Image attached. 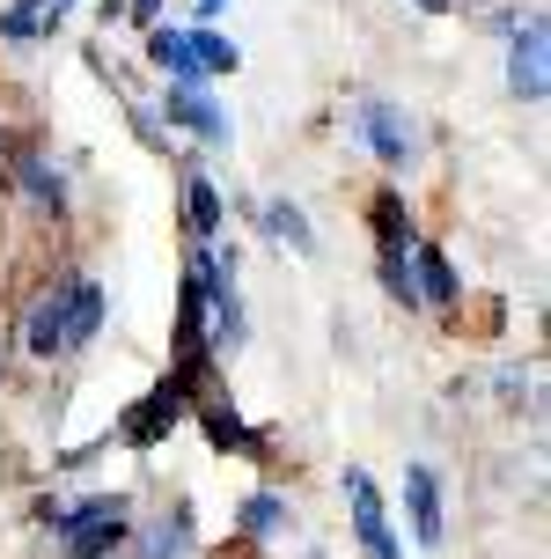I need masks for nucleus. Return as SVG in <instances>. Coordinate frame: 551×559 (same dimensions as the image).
<instances>
[{
    "mask_svg": "<svg viewBox=\"0 0 551 559\" xmlns=\"http://www.w3.org/2000/svg\"><path fill=\"white\" fill-rule=\"evenodd\" d=\"M405 265H412V287H419V302H456L464 295V280H456V265L434 251V243H412L405 251Z\"/></svg>",
    "mask_w": 551,
    "mask_h": 559,
    "instance_id": "9",
    "label": "nucleus"
},
{
    "mask_svg": "<svg viewBox=\"0 0 551 559\" xmlns=\"http://www.w3.org/2000/svg\"><path fill=\"white\" fill-rule=\"evenodd\" d=\"M163 118H169V126H192V133L206 140V147H228V140H236L228 111H220L206 88H169V96H163Z\"/></svg>",
    "mask_w": 551,
    "mask_h": 559,
    "instance_id": "6",
    "label": "nucleus"
},
{
    "mask_svg": "<svg viewBox=\"0 0 551 559\" xmlns=\"http://www.w3.org/2000/svg\"><path fill=\"white\" fill-rule=\"evenodd\" d=\"M360 133H368V147H375V163H390V169H405L419 155L412 118L397 111L390 96H368V104H360Z\"/></svg>",
    "mask_w": 551,
    "mask_h": 559,
    "instance_id": "4",
    "label": "nucleus"
},
{
    "mask_svg": "<svg viewBox=\"0 0 551 559\" xmlns=\"http://www.w3.org/2000/svg\"><path fill=\"white\" fill-rule=\"evenodd\" d=\"M199 419H206V442L214 449H257V435L243 427V413L228 397H199Z\"/></svg>",
    "mask_w": 551,
    "mask_h": 559,
    "instance_id": "11",
    "label": "nucleus"
},
{
    "mask_svg": "<svg viewBox=\"0 0 551 559\" xmlns=\"http://www.w3.org/2000/svg\"><path fill=\"white\" fill-rule=\"evenodd\" d=\"M419 8H427V15H448V8H456V0H419Z\"/></svg>",
    "mask_w": 551,
    "mask_h": 559,
    "instance_id": "22",
    "label": "nucleus"
},
{
    "mask_svg": "<svg viewBox=\"0 0 551 559\" xmlns=\"http://www.w3.org/2000/svg\"><path fill=\"white\" fill-rule=\"evenodd\" d=\"M184 228H192L199 243H206V236H220V192L199 177V169L184 177Z\"/></svg>",
    "mask_w": 551,
    "mask_h": 559,
    "instance_id": "12",
    "label": "nucleus"
},
{
    "mask_svg": "<svg viewBox=\"0 0 551 559\" xmlns=\"http://www.w3.org/2000/svg\"><path fill=\"white\" fill-rule=\"evenodd\" d=\"M147 59L169 74V88H206V67H199V52H192V29H147Z\"/></svg>",
    "mask_w": 551,
    "mask_h": 559,
    "instance_id": "8",
    "label": "nucleus"
},
{
    "mask_svg": "<svg viewBox=\"0 0 551 559\" xmlns=\"http://www.w3.org/2000/svg\"><path fill=\"white\" fill-rule=\"evenodd\" d=\"M375 236H383V258H405L419 243V236H412V214H405V199H397V192L375 199Z\"/></svg>",
    "mask_w": 551,
    "mask_h": 559,
    "instance_id": "14",
    "label": "nucleus"
},
{
    "mask_svg": "<svg viewBox=\"0 0 551 559\" xmlns=\"http://www.w3.org/2000/svg\"><path fill=\"white\" fill-rule=\"evenodd\" d=\"M96 324H104V287L88 273H59L52 287H45V302L29 309V354H67V346H82V338H96Z\"/></svg>",
    "mask_w": 551,
    "mask_h": 559,
    "instance_id": "1",
    "label": "nucleus"
},
{
    "mask_svg": "<svg viewBox=\"0 0 551 559\" xmlns=\"http://www.w3.org/2000/svg\"><path fill=\"white\" fill-rule=\"evenodd\" d=\"M192 552V508H169L163 523L147 531V545H140V559H184Z\"/></svg>",
    "mask_w": 551,
    "mask_h": 559,
    "instance_id": "13",
    "label": "nucleus"
},
{
    "mask_svg": "<svg viewBox=\"0 0 551 559\" xmlns=\"http://www.w3.org/2000/svg\"><path fill=\"white\" fill-rule=\"evenodd\" d=\"M192 413V391H184V376H169V383H155V391L140 397L133 413H125V427H118V442L125 449H155L177 427V419Z\"/></svg>",
    "mask_w": 551,
    "mask_h": 559,
    "instance_id": "3",
    "label": "nucleus"
},
{
    "mask_svg": "<svg viewBox=\"0 0 551 559\" xmlns=\"http://www.w3.org/2000/svg\"><path fill=\"white\" fill-rule=\"evenodd\" d=\"M383 287H390L405 309H419V287H412V265H405V258H383Z\"/></svg>",
    "mask_w": 551,
    "mask_h": 559,
    "instance_id": "20",
    "label": "nucleus"
},
{
    "mask_svg": "<svg viewBox=\"0 0 551 559\" xmlns=\"http://www.w3.org/2000/svg\"><path fill=\"white\" fill-rule=\"evenodd\" d=\"M59 531H67V559H104L110 545H125V537H133L125 493H96V501L67 508V515H59Z\"/></svg>",
    "mask_w": 551,
    "mask_h": 559,
    "instance_id": "2",
    "label": "nucleus"
},
{
    "mask_svg": "<svg viewBox=\"0 0 551 559\" xmlns=\"http://www.w3.org/2000/svg\"><path fill=\"white\" fill-rule=\"evenodd\" d=\"M15 177L29 185V199H37V206H52V214L67 206V185H59V169L45 163V155H15Z\"/></svg>",
    "mask_w": 551,
    "mask_h": 559,
    "instance_id": "15",
    "label": "nucleus"
},
{
    "mask_svg": "<svg viewBox=\"0 0 551 559\" xmlns=\"http://www.w3.org/2000/svg\"><path fill=\"white\" fill-rule=\"evenodd\" d=\"M265 236L295 243V251H316V228L302 222V206H295V199H273V206H265Z\"/></svg>",
    "mask_w": 551,
    "mask_h": 559,
    "instance_id": "17",
    "label": "nucleus"
},
{
    "mask_svg": "<svg viewBox=\"0 0 551 559\" xmlns=\"http://www.w3.org/2000/svg\"><path fill=\"white\" fill-rule=\"evenodd\" d=\"M346 501H354V531H360V545H368V559H405L397 552V531H390V508H383V493H375V478L346 472Z\"/></svg>",
    "mask_w": 551,
    "mask_h": 559,
    "instance_id": "5",
    "label": "nucleus"
},
{
    "mask_svg": "<svg viewBox=\"0 0 551 559\" xmlns=\"http://www.w3.org/2000/svg\"><path fill=\"white\" fill-rule=\"evenodd\" d=\"M236 515H243V537H257V545L287 531V501H279V493H250Z\"/></svg>",
    "mask_w": 551,
    "mask_h": 559,
    "instance_id": "16",
    "label": "nucleus"
},
{
    "mask_svg": "<svg viewBox=\"0 0 551 559\" xmlns=\"http://www.w3.org/2000/svg\"><path fill=\"white\" fill-rule=\"evenodd\" d=\"M405 501H412L419 545H441V486H434V472H427V464H412V472H405Z\"/></svg>",
    "mask_w": 551,
    "mask_h": 559,
    "instance_id": "10",
    "label": "nucleus"
},
{
    "mask_svg": "<svg viewBox=\"0 0 551 559\" xmlns=\"http://www.w3.org/2000/svg\"><path fill=\"white\" fill-rule=\"evenodd\" d=\"M507 82L523 104H544V15H529L523 37L507 45Z\"/></svg>",
    "mask_w": 551,
    "mask_h": 559,
    "instance_id": "7",
    "label": "nucleus"
},
{
    "mask_svg": "<svg viewBox=\"0 0 551 559\" xmlns=\"http://www.w3.org/2000/svg\"><path fill=\"white\" fill-rule=\"evenodd\" d=\"M214 8H220V0H199V15H214Z\"/></svg>",
    "mask_w": 551,
    "mask_h": 559,
    "instance_id": "23",
    "label": "nucleus"
},
{
    "mask_svg": "<svg viewBox=\"0 0 551 559\" xmlns=\"http://www.w3.org/2000/svg\"><path fill=\"white\" fill-rule=\"evenodd\" d=\"M192 52H199L206 74H236V45H228L220 29H192Z\"/></svg>",
    "mask_w": 551,
    "mask_h": 559,
    "instance_id": "19",
    "label": "nucleus"
},
{
    "mask_svg": "<svg viewBox=\"0 0 551 559\" xmlns=\"http://www.w3.org/2000/svg\"><path fill=\"white\" fill-rule=\"evenodd\" d=\"M45 23H52V15H45V0H15V8L0 15V37H8V45H29Z\"/></svg>",
    "mask_w": 551,
    "mask_h": 559,
    "instance_id": "18",
    "label": "nucleus"
},
{
    "mask_svg": "<svg viewBox=\"0 0 551 559\" xmlns=\"http://www.w3.org/2000/svg\"><path fill=\"white\" fill-rule=\"evenodd\" d=\"M125 8H133V23H140V29H155V15H163V0H125Z\"/></svg>",
    "mask_w": 551,
    "mask_h": 559,
    "instance_id": "21",
    "label": "nucleus"
}]
</instances>
